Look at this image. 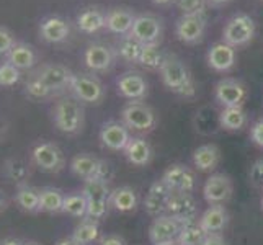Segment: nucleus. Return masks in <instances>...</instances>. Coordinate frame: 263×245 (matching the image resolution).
Listing matches in <instances>:
<instances>
[{"mask_svg":"<svg viewBox=\"0 0 263 245\" xmlns=\"http://www.w3.org/2000/svg\"><path fill=\"white\" fill-rule=\"evenodd\" d=\"M160 77L164 85L177 95L181 97H193L195 84L193 77L190 74L185 62L175 54H165L164 64L160 67Z\"/></svg>","mask_w":263,"mask_h":245,"instance_id":"obj_2","label":"nucleus"},{"mask_svg":"<svg viewBox=\"0 0 263 245\" xmlns=\"http://www.w3.org/2000/svg\"><path fill=\"white\" fill-rule=\"evenodd\" d=\"M164 59H165V54L160 51L159 43H156V44H144L139 64L142 67L149 69V70H160L162 64H164Z\"/></svg>","mask_w":263,"mask_h":245,"instance_id":"obj_38","label":"nucleus"},{"mask_svg":"<svg viewBox=\"0 0 263 245\" xmlns=\"http://www.w3.org/2000/svg\"><path fill=\"white\" fill-rule=\"evenodd\" d=\"M2 175L5 180H8L10 183L20 186L26 185L31 177V168L30 163L22 157H10L5 159L2 163Z\"/></svg>","mask_w":263,"mask_h":245,"instance_id":"obj_26","label":"nucleus"},{"mask_svg":"<svg viewBox=\"0 0 263 245\" xmlns=\"http://www.w3.org/2000/svg\"><path fill=\"white\" fill-rule=\"evenodd\" d=\"M228 2H231V0H208V4H211V5H224Z\"/></svg>","mask_w":263,"mask_h":245,"instance_id":"obj_52","label":"nucleus"},{"mask_svg":"<svg viewBox=\"0 0 263 245\" xmlns=\"http://www.w3.org/2000/svg\"><path fill=\"white\" fill-rule=\"evenodd\" d=\"M250 139L258 147H263V118L257 123H253V126L250 128Z\"/></svg>","mask_w":263,"mask_h":245,"instance_id":"obj_44","label":"nucleus"},{"mask_svg":"<svg viewBox=\"0 0 263 245\" xmlns=\"http://www.w3.org/2000/svg\"><path fill=\"white\" fill-rule=\"evenodd\" d=\"M5 61H8L12 66L20 70H31L38 62V52L31 44L25 41H16L15 46L5 54Z\"/></svg>","mask_w":263,"mask_h":245,"instance_id":"obj_23","label":"nucleus"},{"mask_svg":"<svg viewBox=\"0 0 263 245\" xmlns=\"http://www.w3.org/2000/svg\"><path fill=\"white\" fill-rule=\"evenodd\" d=\"M162 20L156 15H139L136 16L131 36L142 44H156L162 36Z\"/></svg>","mask_w":263,"mask_h":245,"instance_id":"obj_17","label":"nucleus"},{"mask_svg":"<svg viewBox=\"0 0 263 245\" xmlns=\"http://www.w3.org/2000/svg\"><path fill=\"white\" fill-rule=\"evenodd\" d=\"M116 49L105 43H92L84 51V62L92 72L110 70L116 59Z\"/></svg>","mask_w":263,"mask_h":245,"instance_id":"obj_10","label":"nucleus"},{"mask_svg":"<svg viewBox=\"0 0 263 245\" xmlns=\"http://www.w3.org/2000/svg\"><path fill=\"white\" fill-rule=\"evenodd\" d=\"M255 36V22L247 13H237L226 23L222 30V41L232 48L246 46Z\"/></svg>","mask_w":263,"mask_h":245,"instance_id":"obj_7","label":"nucleus"},{"mask_svg":"<svg viewBox=\"0 0 263 245\" xmlns=\"http://www.w3.org/2000/svg\"><path fill=\"white\" fill-rule=\"evenodd\" d=\"M156 245H178L177 242H164V243H156Z\"/></svg>","mask_w":263,"mask_h":245,"instance_id":"obj_53","label":"nucleus"},{"mask_svg":"<svg viewBox=\"0 0 263 245\" xmlns=\"http://www.w3.org/2000/svg\"><path fill=\"white\" fill-rule=\"evenodd\" d=\"M110 206L120 213L134 211L138 206V193L131 186H120L111 190L110 195Z\"/></svg>","mask_w":263,"mask_h":245,"instance_id":"obj_31","label":"nucleus"},{"mask_svg":"<svg viewBox=\"0 0 263 245\" xmlns=\"http://www.w3.org/2000/svg\"><path fill=\"white\" fill-rule=\"evenodd\" d=\"M174 2H177V0H152V4H156L159 7H167V5H172Z\"/></svg>","mask_w":263,"mask_h":245,"instance_id":"obj_51","label":"nucleus"},{"mask_svg":"<svg viewBox=\"0 0 263 245\" xmlns=\"http://www.w3.org/2000/svg\"><path fill=\"white\" fill-rule=\"evenodd\" d=\"M23 95L26 98L33 100V102H41V100H48V98H52L54 93L52 90L44 84V82L36 77L33 72L28 76V79L25 80V85H23Z\"/></svg>","mask_w":263,"mask_h":245,"instance_id":"obj_35","label":"nucleus"},{"mask_svg":"<svg viewBox=\"0 0 263 245\" xmlns=\"http://www.w3.org/2000/svg\"><path fill=\"white\" fill-rule=\"evenodd\" d=\"M40 195H41V213H49V214L62 213L66 195L59 188L54 186L40 188Z\"/></svg>","mask_w":263,"mask_h":245,"instance_id":"obj_33","label":"nucleus"},{"mask_svg":"<svg viewBox=\"0 0 263 245\" xmlns=\"http://www.w3.org/2000/svg\"><path fill=\"white\" fill-rule=\"evenodd\" d=\"M249 180L255 188L263 190V159L253 162V165L249 170Z\"/></svg>","mask_w":263,"mask_h":245,"instance_id":"obj_43","label":"nucleus"},{"mask_svg":"<svg viewBox=\"0 0 263 245\" xmlns=\"http://www.w3.org/2000/svg\"><path fill=\"white\" fill-rule=\"evenodd\" d=\"M69 90L80 103L98 105L105 98V87L102 80L93 74H74L70 80Z\"/></svg>","mask_w":263,"mask_h":245,"instance_id":"obj_4","label":"nucleus"},{"mask_svg":"<svg viewBox=\"0 0 263 245\" xmlns=\"http://www.w3.org/2000/svg\"><path fill=\"white\" fill-rule=\"evenodd\" d=\"M156 113L154 110L141 102H129L121 110V123L128 129H134L139 133H149L156 126Z\"/></svg>","mask_w":263,"mask_h":245,"instance_id":"obj_8","label":"nucleus"},{"mask_svg":"<svg viewBox=\"0 0 263 245\" xmlns=\"http://www.w3.org/2000/svg\"><path fill=\"white\" fill-rule=\"evenodd\" d=\"M177 5L183 15H201L206 10L208 0H177Z\"/></svg>","mask_w":263,"mask_h":245,"instance_id":"obj_41","label":"nucleus"},{"mask_svg":"<svg viewBox=\"0 0 263 245\" xmlns=\"http://www.w3.org/2000/svg\"><path fill=\"white\" fill-rule=\"evenodd\" d=\"M98 235H100L98 221L90 219V217H84L74 228L70 237L76 239L80 245H90L98 239Z\"/></svg>","mask_w":263,"mask_h":245,"instance_id":"obj_36","label":"nucleus"},{"mask_svg":"<svg viewBox=\"0 0 263 245\" xmlns=\"http://www.w3.org/2000/svg\"><path fill=\"white\" fill-rule=\"evenodd\" d=\"M208 237V234L204 232V229L199 225L198 221L185 224L183 229H181L177 243L178 245H203L204 239Z\"/></svg>","mask_w":263,"mask_h":245,"instance_id":"obj_39","label":"nucleus"},{"mask_svg":"<svg viewBox=\"0 0 263 245\" xmlns=\"http://www.w3.org/2000/svg\"><path fill=\"white\" fill-rule=\"evenodd\" d=\"M204 30H206L204 13H201V15H181L177 20V25H175L177 38L181 43H186V44L198 43L203 38Z\"/></svg>","mask_w":263,"mask_h":245,"instance_id":"obj_18","label":"nucleus"},{"mask_svg":"<svg viewBox=\"0 0 263 245\" xmlns=\"http://www.w3.org/2000/svg\"><path fill=\"white\" fill-rule=\"evenodd\" d=\"M70 172L84 181L93 178L110 181V178L113 177L110 163L102 159H97L95 156H90V154H79V156L72 159Z\"/></svg>","mask_w":263,"mask_h":245,"instance_id":"obj_5","label":"nucleus"},{"mask_svg":"<svg viewBox=\"0 0 263 245\" xmlns=\"http://www.w3.org/2000/svg\"><path fill=\"white\" fill-rule=\"evenodd\" d=\"M206 234H219L229 222V213L224 204H211L198 219Z\"/></svg>","mask_w":263,"mask_h":245,"instance_id":"obj_24","label":"nucleus"},{"mask_svg":"<svg viewBox=\"0 0 263 245\" xmlns=\"http://www.w3.org/2000/svg\"><path fill=\"white\" fill-rule=\"evenodd\" d=\"M172 193L174 192H172L162 180L156 181V183L149 188L147 196L144 199V210L152 217L164 216L167 213V204H168Z\"/></svg>","mask_w":263,"mask_h":245,"instance_id":"obj_21","label":"nucleus"},{"mask_svg":"<svg viewBox=\"0 0 263 245\" xmlns=\"http://www.w3.org/2000/svg\"><path fill=\"white\" fill-rule=\"evenodd\" d=\"M261 210H263V196H261Z\"/></svg>","mask_w":263,"mask_h":245,"instance_id":"obj_55","label":"nucleus"},{"mask_svg":"<svg viewBox=\"0 0 263 245\" xmlns=\"http://www.w3.org/2000/svg\"><path fill=\"white\" fill-rule=\"evenodd\" d=\"M203 245H228L221 234H208Z\"/></svg>","mask_w":263,"mask_h":245,"instance_id":"obj_45","label":"nucleus"},{"mask_svg":"<svg viewBox=\"0 0 263 245\" xmlns=\"http://www.w3.org/2000/svg\"><path fill=\"white\" fill-rule=\"evenodd\" d=\"M221 162V150L214 144H204L193 152V163L199 172H213Z\"/></svg>","mask_w":263,"mask_h":245,"instance_id":"obj_29","label":"nucleus"},{"mask_svg":"<svg viewBox=\"0 0 263 245\" xmlns=\"http://www.w3.org/2000/svg\"><path fill=\"white\" fill-rule=\"evenodd\" d=\"M136 16L128 8H111L105 16V28L115 34L126 36L133 30Z\"/></svg>","mask_w":263,"mask_h":245,"instance_id":"obj_25","label":"nucleus"},{"mask_svg":"<svg viewBox=\"0 0 263 245\" xmlns=\"http://www.w3.org/2000/svg\"><path fill=\"white\" fill-rule=\"evenodd\" d=\"M87 198L82 192L77 193H69L64 198V206H62V213H66L72 217H80L84 219L87 217Z\"/></svg>","mask_w":263,"mask_h":245,"instance_id":"obj_37","label":"nucleus"},{"mask_svg":"<svg viewBox=\"0 0 263 245\" xmlns=\"http://www.w3.org/2000/svg\"><path fill=\"white\" fill-rule=\"evenodd\" d=\"M38 33H40V38L44 43L59 44V43H64L69 38L70 25L66 18H62L59 15H48L41 18Z\"/></svg>","mask_w":263,"mask_h":245,"instance_id":"obj_16","label":"nucleus"},{"mask_svg":"<svg viewBox=\"0 0 263 245\" xmlns=\"http://www.w3.org/2000/svg\"><path fill=\"white\" fill-rule=\"evenodd\" d=\"M15 204L20 208L23 213H28V214H38V213H41L40 188H34V186H31L28 183L16 186Z\"/></svg>","mask_w":263,"mask_h":245,"instance_id":"obj_27","label":"nucleus"},{"mask_svg":"<svg viewBox=\"0 0 263 245\" xmlns=\"http://www.w3.org/2000/svg\"><path fill=\"white\" fill-rule=\"evenodd\" d=\"M105 16L106 13H103L100 8H95V7L85 8V10H82L77 15V20H76L77 28L82 33L93 34L102 28H105Z\"/></svg>","mask_w":263,"mask_h":245,"instance_id":"obj_30","label":"nucleus"},{"mask_svg":"<svg viewBox=\"0 0 263 245\" xmlns=\"http://www.w3.org/2000/svg\"><path fill=\"white\" fill-rule=\"evenodd\" d=\"M98 245H126V243L121 237H118V235H106V237L100 240Z\"/></svg>","mask_w":263,"mask_h":245,"instance_id":"obj_46","label":"nucleus"},{"mask_svg":"<svg viewBox=\"0 0 263 245\" xmlns=\"http://www.w3.org/2000/svg\"><path fill=\"white\" fill-rule=\"evenodd\" d=\"M7 131H8V126H7V123L0 118V141L2 139H5V136H7Z\"/></svg>","mask_w":263,"mask_h":245,"instance_id":"obj_50","label":"nucleus"},{"mask_svg":"<svg viewBox=\"0 0 263 245\" xmlns=\"http://www.w3.org/2000/svg\"><path fill=\"white\" fill-rule=\"evenodd\" d=\"M237 61V54H235V48L229 46L228 43H214L208 51V64L211 69L217 72H228L235 66Z\"/></svg>","mask_w":263,"mask_h":245,"instance_id":"obj_22","label":"nucleus"},{"mask_svg":"<svg viewBox=\"0 0 263 245\" xmlns=\"http://www.w3.org/2000/svg\"><path fill=\"white\" fill-rule=\"evenodd\" d=\"M33 74L36 77H40L54 93L64 92L66 88H69L70 80L74 77V72H72L67 66L58 64V62H46V64H41L38 69L33 70Z\"/></svg>","mask_w":263,"mask_h":245,"instance_id":"obj_9","label":"nucleus"},{"mask_svg":"<svg viewBox=\"0 0 263 245\" xmlns=\"http://www.w3.org/2000/svg\"><path fill=\"white\" fill-rule=\"evenodd\" d=\"M100 141L110 150H124L131 141L129 129L120 121H106L100 129Z\"/></svg>","mask_w":263,"mask_h":245,"instance_id":"obj_20","label":"nucleus"},{"mask_svg":"<svg viewBox=\"0 0 263 245\" xmlns=\"http://www.w3.org/2000/svg\"><path fill=\"white\" fill-rule=\"evenodd\" d=\"M124 156L129 163L136 167L147 165L152 159V147L151 144L142 138H131L128 146L124 149Z\"/></svg>","mask_w":263,"mask_h":245,"instance_id":"obj_28","label":"nucleus"},{"mask_svg":"<svg viewBox=\"0 0 263 245\" xmlns=\"http://www.w3.org/2000/svg\"><path fill=\"white\" fill-rule=\"evenodd\" d=\"M22 80V70L8 61L0 62V87H13Z\"/></svg>","mask_w":263,"mask_h":245,"instance_id":"obj_40","label":"nucleus"},{"mask_svg":"<svg viewBox=\"0 0 263 245\" xmlns=\"http://www.w3.org/2000/svg\"><path fill=\"white\" fill-rule=\"evenodd\" d=\"M162 181L174 193H192L196 185V177L192 168L181 165V163H175L164 172Z\"/></svg>","mask_w":263,"mask_h":245,"instance_id":"obj_14","label":"nucleus"},{"mask_svg":"<svg viewBox=\"0 0 263 245\" xmlns=\"http://www.w3.org/2000/svg\"><path fill=\"white\" fill-rule=\"evenodd\" d=\"M216 100L224 108L229 106H242L243 100L247 97V88L242 82L235 79H222L214 87Z\"/></svg>","mask_w":263,"mask_h":245,"instance_id":"obj_19","label":"nucleus"},{"mask_svg":"<svg viewBox=\"0 0 263 245\" xmlns=\"http://www.w3.org/2000/svg\"><path fill=\"white\" fill-rule=\"evenodd\" d=\"M23 245H40V243H36V242H23Z\"/></svg>","mask_w":263,"mask_h":245,"instance_id":"obj_54","label":"nucleus"},{"mask_svg":"<svg viewBox=\"0 0 263 245\" xmlns=\"http://www.w3.org/2000/svg\"><path fill=\"white\" fill-rule=\"evenodd\" d=\"M52 123L62 134H79L85 124L84 105L76 97H62L52 108Z\"/></svg>","mask_w":263,"mask_h":245,"instance_id":"obj_1","label":"nucleus"},{"mask_svg":"<svg viewBox=\"0 0 263 245\" xmlns=\"http://www.w3.org/2000/svg\"><path fill=\"white\" fill-rule=\"evenodd\" d=\"M142 48H144L142 43H139L136 38H133L131 34H126V36H121L120 38V43H118V46H116V54L126 62L139 64Z\"/></svg>","mask_w":263,"mask_h":245,"instance_id":"obj_32","label":"nucleus"},{"mask_svg":"<svg viewBox=\"0 0 263 245\" xmlns=\"http://www.w3.org/2000/svg\"><path fill=\"white\" fill-rule=\"evenodd\" d=\"M31 162L34 167L46 172V174H59L66 167L64 152L58 144L49 141L38 142L31 150Z\"/></svg>","mask_w":263,"mask_h":245,"instance_id":"obj_6","label":"nucleus"},{"mask_svg":"<svg viewBox=\"0 0 263 245\" xmlns=\"http://www.w3.org/2000/svg\"><path fill=\"white\" fill-rule=\"evenodd\" d=\"M219 124L228 131H240L247 124V113L242 106L224 108L219 115Z\"/></svg>","mask_w":263,"mask_h":245,"instance_id":"obj_34","label":"nucleus"},{"mask_svg":"<svg viewBox=\"0 0 263 245\" xmlns=\"http://www.w3.org/2000/svg\"><path fill=\"white\" fill-rule=\"evenodd\" d=\"M234 192L232 180L224 174H214L206 180L203 186V195L208 204H224L228 203Z\"/></svg>","mask_w":263,"mask_h":245,"instance_id":"obj_15","label":"nucleus"},{"mask_svg":"<svg viewBox=\"0 0 263 245\" xmlns=\"http://www.w3.org/2000/svg\"><path fill=\"white\" fill-rule=\"evenodd\" d=\"M10 208V196L5 193V190L0 188V213H5Z\"/></svg>","mask_w":263,"mask_h":245,"instance_id":"obj_47","label":"nucleus"},{"mask_svg":"<svg viewBox=\"0 0 263 245\" xmlns=\"http://www.w3.org/2000/svg\"><path fill=\"white\" fill-rule=\"evenodd\" d=\"M16 43L15 34L12 30H8L7 26L0 25V56H5V54L10 51Z\"/></svg>","mask_w":263,"mask_h":245,"instance_id":"obj_42","label":"nucleus"},{"mask_svg":"<svg viewBox=\"0 0 263 245\" xmlns=\"http://www.w3.org/2000/svg\"><path fill=\"white\" fill-rule=\"evenodd\" d=\"M0 245H23V242L20 239H15V237H7L0 242Z\"/></svg>","mask_w":263,"mask_h":245,"instance_id":"obj_49","label":"nucleus"},{"mask_svg":"<svg viewBox=\"0 0 263 245\" xmlns=\"http://www.w3.org/2000/svg\"><path fill=\"white\" fill-rule=\"evenodd\" d=\"M82 193L87 198V217L90 219H102L105 217V214L108 213V208H110V195L111 190L108 181L105 180H87L84 181V188Z\"/></svg>","mask_w":263,"mask_h":245,"instance_id":"obj_3","label":"nucleus"},{"mask_svg":"<svg viewBox=\"0 0 263 245\" xmlns=\"http://www.w3.org/2000/svg\"><path fill=\"white\" fill-rule=\"evenodd\" d=\"M116 90L123 98H128L131 102H141L142 98L147 97L149 85H147V80L144 79L139 72L128 70L118 77Z\"/></svg>","mask_w":263,"mask_h":245,"instance_id":"obj_12","label":"nucleus"},{"mask_svg":"<svg viewBox=\"0 0 263 245\" xmlns=\"http://www.w3.org/2000/svg\"><path fill=\"white\" fill-rule=\"evenodd\" d=\"M165 214L175 217L181 224L195 222L198 221V203L192 193H172Z\"/></svg>","mask_w":263,"mask_h":245,"instance_id":"obj_11","label":"nucleus"},{"mask_svg":"<svg viewBox=\"0 0 263 245\" xmlns=\"http://www.w3.org/2000/svg\"><path fill=\"white\" fill-rule=\"evenodd\" d=\"M183 225L185 224H181L175 217H172L168 214L154 217V221L149 228V239L154 245L164 243V242H177Z\"/></svg>","mask_w":263,"mask_h":245,"instance_id":"obj_13","label":"nucleus"},{"mask_svg":"<svg viewBox=\"0 0 263 245\" xmlns=\"http://www.w3.org/2000/svg\"><path fill=\"white\" fill-rule=\"evenodd\" d=\"M54 245H80V243L72 237H64V239H59Z\"/></svg>","mask_w":263,"mask_h":245,"instance_id":"obj_48","label":"nucleus"}]
</instances>
